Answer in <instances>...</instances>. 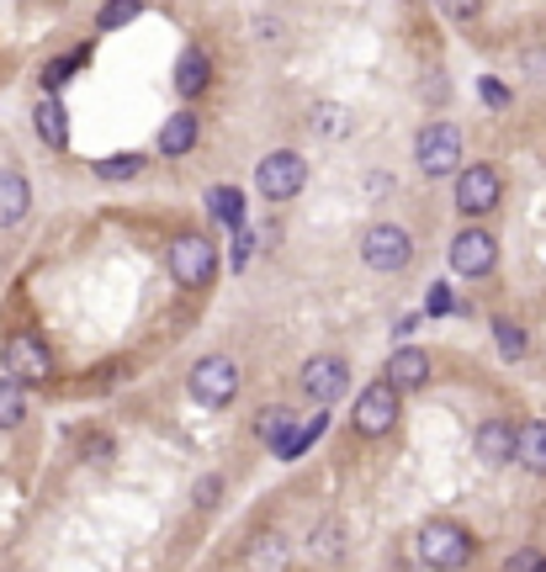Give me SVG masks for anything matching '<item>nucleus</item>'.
<instances>
[{
	"label": "nucleus",
	"mask_w": 546,
	"mask_h": 572,
	"mask_svg": "<svg viewBox=\"0 0 546 572\" xmlns=\"http://www.w3.org/2000/svg\"><path fill=\"white\" fill-rule=\"evenodd\" d=\"M398 424V393L387 382H372L361 398H356V430L361 435H387Z\"/></svg>",
	"instance_id": "obj_11"
},
{
	"label": "nucleus",
	"mask_w": 546,
	"mask_h": 572,
	"mask_svg": "<svg viewBox=\"0 0 546 572\" xmlns=\"http://www.w3.org/2000/svg\"><path fill=\"white\" fill-rule=\"evenodd\" d=\"M302 181H308V160L293 154V149L265 154L260 170H255V186H260V197H271V202H293L297 191H302Z\"/></svg>",
	"instance_id": "obj_3"
},
{
	"label": "nucleus",
	"mask_w": 546,
	"mask_h": 572,
	"mask_svg": "<svg viewBox=\"0 0 546 572\" xmlns=\"http://www.w3.org/2000/svg\"><path fill=\"white\" fill-rule=\"evenodd\" d=\"M499 197H505V181H499V170H494V164H467L462 175H457V207H462L467 217L494 212Z\"/></svg>",
	"instance_id": "obj_6"
},
{
	"label": "nucleus",
	"mask_w": 546,
	"mask_h": 572,
	"mask_svg": "<svg viewBox=\"0 0 546 572\" xmlns=\"http://www.w3.org/2000/svg\"><path fill=\"white\" fill-rule=\"evenodd\" d=\"M477 96H483V101H488L494 112H505V107H509V90H505L499 80H483V85H477Z\"/></svg>",
	"instance_id": "obj_30"
},
{
	"label": "nucleus",
	"mask_w": 546,
	"mask_h": 572,
	"mask_svg": "<svg viewBox=\"0 0 546 572\" xmlns=\"http://www.w3.org/2000/svg\"><path fill=\"white\" fill-rule=\"evenodd\" d=\"M313 127H319L324 138H339V133H345V112H339V107H319V117H313Z\"/></svg>",
	"instance_id": "obj_27"
},
{
	"label": "nucleus",
	"mask_w": 546,
	"mask_h": 572,
	"mask_svg": "<svg viewBox=\"0 0 546 572\" xmlns=\"http://www.w3.org/2000/svg\"><path fill=\"white\" fill-rule=\"evenodd\" d=\"M420 562L435 572H462L472 562V535L451 520H430L420 531Z\"/></svg>",
	"instance_id": "obj_1"
},
{
	"label": "nucleus",
	"mask_w": 546,
	"mask_h": 572,
	"mask_svg": "<svg viewBox=\"0 0 546 572\" xmlns=\"http://www.w3.org/2000/svg\"><path fill=\"white\" fill-rule=\"evenodd\" d=\"M424 382H430V356L424 350H398L387 361V387L393 393H420Z\"/></svg>",
	"instance_id": "obj_14"
},
{
	"label": "nucleus",
	"mask_w": 546,
	"mask_h": 572,
	"mask_svg": "<svg viewBox=\"0 0 546 572\" xmlns=\"http://www.w3.org/2000/svg\"><path fill=\"white\" fill-rule=\"evenodd\" d=\"M409 254H414V245H409V234H404L398 223H377V228L361 239V260H367L372 271H404Z\"/></svg>",
	"instance_id": "obj_9"
},
{
	"label": "nucleus",
	"mask_w": 546,
	"mask_h": 572,
	"mask_svg": "<svg viewBox=\"0 0 546 572\" xmlns=\"http://www.w3.org/2000/svg\"><path fill=\"white\" fill-rule=\"evenodd\" d=\"M133 16H138V0H107V5H101V16H96V27H101V33H112V27H127Z\"/></svg>",
	"instance_id": "obj_24"
},
{
	"label": "nucleus",
	"mask_w": 546,
	"mask_h": 572,
	"mask_svg": "<svg viewBox=\"0 0 546 572\" xmlns=\"http://www.w3.org/2000/svg\"><path fill=\"white\" fill-rule=\"evenodd\" d=\"M197 503H218V477H208V483H197Z\"/></svg>",
	"instance_id": "obj_34"
},
{
	"label": "nucleus",
	"mask_w": 546,
	"mask_h": 572,
	"mask_svg": "<svg viewBox=\"0 0 546 572\" xmlns=\"http://www.w3.org/2000/svg\"><path fill=\"white\" fill-rule=\"evenodd\" d=\"M144 170V160L138 154H112V160H96V175L101 181H133Z\"/></svg>",
	"instance_id": "obj_23"
},
{
	"label": "nucleus",
	"mask_w": 546,
	"mask_h": 572,
	"mask_svg": "<svg viewBox=\"0 0 546 572\" xmlns=\"http://www.w3.org/2000/svg\"><path fill=\"white\" fill-rule=\"evenodd\" d=\"M0 361L11 371V382H48L53 376V356H48V345H42L38 334H11L5 350H0Z\"/></svg>",
	"instance_id": "obj_7"
},
{
	"label": "nucleus",
	"mask_w": 546,
	"mask_h": 572,
	"mask_svg": "<svg viewBox=\"0 0 546 572\" xmlns=\"http://www.w3.org/2000/svg\"><path fill=\"white\" fill-rule=\"evenodd\" d=\"M250 254H255V239H250V228L239 223V228H234V271H245V265H250Z\"/></svg>",
	"instance_id": "obj_29"
},
{
	"label": "nucleus",
	"mask_w": 546,
	"mask_h": 572,
	"mask_svg": "<svg viewBox=\"0 0 546 572\" xmlns=\"http://www.w3.org/2000/svg\"><path fill=\"white\" fill-rule=\"evenodd\" d=\"M451 308H457V297H451L446 286H435V291H430V313H451Z\"/></svg>",
	"instance_id": "obj_32"
},
{
	"label": "nucleus",
	"mask_w": 546,
	"mask_h": 572,
	"mask_svg": "<svg viewBox=\"0 0 546 572\" xmlns=\"http://www.w3.org/2000/svg\"><path fill=\"white\" fill-rule=\"evenodd\" d=\"M234 393H239V371H234L228 356H202V361L191 366V398H197L202 409L234 403Z\"/></svg>",
	"instance_id": "obj_4"
},
{
	"label": "nucleus",
	"mask_w": 546,
	"mask_h": 572,
	"mask_svg": "<svg viewBox=\"0 0 546 572\" xmlns=\"http://www.w3.org/2000/svg\"><path fill=\"white\" fill-rule=\"evenodd\" d=\"M33 117H38V138L48 144V149H64V144H70V123H64V107H59L53 96H42Z\"/></svg>",
	"instance_id": "obj_17"
},
{
	"label": "nucleus",
	"mask_w": 546,
	"mask_h": 572,
	"mask_svg": "<svg viewBox=\"0 0 546 572\" xmlns=\"http://www.w3.org/2000/svg\"><path fill=\"white\" fill-rule=\"evenodd\" d=\"M514 461L531 467V472H546V424L542 419H531V424L514 430Z\"/></svg>",
	"instance_id": "obj_16"
},
{
	"label": "nucleus",
	"mask_w": 546,
	"mask_h": 572,
	"mask_svg": "<svg viewBox=\"0 0 546 572\" xmlns=\"http://www.w3.org/2000/svg\"><path fill=\"white\" fill-rule=\"evenodd\" d=\"M212 80V64H208V53H181V64H175V90L181 96H197V90H208Z\"/></svg>",
	"instance_id": "obj_18"
},
{
	"label": "nucleus",
	"mask_w": 546,
	"mask_h": 572,
	"mask_svg": "<svg viewBox=\"0 0 546 572\" xmlns=\"http://www.w3.org/2000/svg\"><path fill=\"white\" fill-rule=\"evenodd\" d=\"M477 461L483 467H505V461H514V424H505V419H488L483 430H477Z\"/></svg>",
	"instance_id": "obj_13"
},
{
	"label": "nucleus",
	"mask_w": 546,
	"mask_h": 572,
	"mask_svg": "<svg viewBox=\"0 0 546 572\" xmlns=\"http://www.w3.org/2000/svg\"><path fill=\"white\" fill-rule=\"evenodd\" d=\"M536 568H542V551H514L505 572H536Z\"/></svg>",
	"instance_id": "obj_31"
},
{
	"label": "nucleus",
	"mask_w": 546,
	"mask_h": 572,
	"mask_svg": "<svg viewBox=\"0 0 546 572\" xmlns=\"http://www.w3.org/2000/svg\"><path fill=\"white\" fill-rule=\"evenodd\" d=\"M435 5H440L451 22H472V16L483 11V0H435Z\"/></svg>",
	"instance_id": "obj_28"
},
{
	"label": "nucleus",
	"mask_w": 546,
	"mask_h": 572,
	"mask_svg": "<svg viewBox=\"0 0 546 572\" xmlns=\"http://www.w3.org/2000/svg\"><path fill=\"white\" fill-rule=\"evenodd\" d=\"M319 551H324V557H335V551H339V531H335V525H319Z\"/></svg>",
	"instance_id": "obj_33"
},
{
	"label": "nucleus",
	"mask_w": 546,
	"mask_h": 572,
	"mask_svg": "<svg viewBox=\"0 0 546 572\" xmlns=\"http://www.w3.org/2000/svg\"><path fill=\"white\" fill-rule=\"evenodd\" d=\"M536 572H546V557H542V568H536Z\"/></svg>",
	"instance_id": "obj_35"
},
{
	"label": "nucleus",
	"mask_w": 546,
	"mask_h": 572,
	"mask_svg": "<svg viewBox=\"0 0 546 572\" xmlns=\"http://www.w3.org/2000/svg\"><path fill=\"white\" fill-rule=\"evenodd\" d=\"M208 207H212V217H218V223H228V228H239V223H245V197H239L234 186H218V191L208 197Z\"/></svg>",
	"instance_id": "obj_22"
},
{
	"label": "nucleus",
	"mask_w": 546,
	"mask_h": 572,
	"mask_svg": "<svg viewBox=\"0 0 546 572\" xmlns=\"http://www.w3.org/2000/svg\"><path fill=\"white\" fill-rule=\"evenodd\" d=\"M27 419V398H22V382L0 376V430H16Z\"/></svg>",
	"instance_id": "obj_20"
},
{
	"label": "nucleus",
	"mask_w": 546,
	"mask_h": 572,
	"mask_svg": "<svg viewBox=\"0 0 546 572\" xmlns=\"http://www.w3.org/2000/svg\"><path fill=\"white\" fill-rule=\"evenodd\" d=\"M499 265V239L488 228H462L451 239V271L457 276H488Z\"/></svg>",
	"instance_id": "obj_8"
},
{
	"label": "nucleus",
	"mask_w": 546,
	"mask_h": 572,
	"mask_svg": "<svg viewBox=\"0 0 546 572\" xmlns=\"http://www.w3.org/2000/svg\"><path fill=\"white\" fill-rule=\"evenodd\" d=\"M287 568V540L282 535H260L250 551V572H282Z\"/></svg>",
	"instance_id": "obj_19"
},
{
	"label": "nucleus",
	"mask_w": 546,
	"mask_h": 572,
	"mask_svg": "<svg viewBox=\"0 0 546 572\" xmlns=\"http://www.w3.org/2000/svg\"><path fill=\"white\" fill-rule=\"evenodd\" d=\"M255 430H260V440H265V446L276 450V446H282V440H287V435L297 430V419H293V409H265Z\"/></svg>",
	"instance_id": "obj_21"
},
{
	"label": "nucleus",
	"mask_w": 546,
	"mask_h": 572,
	"mask_svg": "<svg viewBox=\"0 0 546 572\" xmlns=\"http://www.w3.org/2000/svg\"><path fill=\"white\" fill-rule=\"evenodd\" d=\"M494 339H499V350H505L509 361H520V356H525V334H520V324L499 319V324H494Z\"/></svg>",
	"instance_id": "obj_25"
},
{
	"label": "nucleus",
	"mask_w": 546,
	"mask_h": 572,
	"mask_svg": "<svg viewBox=\"0 0 546 572\" xmlns=\"http://www.w3.org/2000/svg\"><path fill=\"white\" fill-rule=\"evenodd\" d=\"M33 207V186L22 170H0V228H16Z\"/></svg>",
	"instance_id": "obj_12"
},
{
	"label": "nucleus",
	"mask_w": 546,
	"mask_h": 572,
	"mask_svg": "<svg viewBox=\"0 0 546 572\" xmlns=\"http://www.w3.org/2000/svg\"><path fill=\"white\" fill-rule=\"evenodd\" d=\"M80 64H85V53H75V59H53V64L42 70V85H48V90H59V85L70 80V75L80 70Z\"/></svg>",
	"instance_id": "obj_26"
},
{
	"label": "nucleus",
	"mask_w": 546,
	"mask_h": 572,
	"mask_svg": "<svg viewBox=\"0 0 546 572\" xmlns=\"http://www.w3.org/2000/svg\"><path fill=\"white\" fill-rule=\"evenodd\" d=\"M345 387H350V366H345L339 356H313V361L302 366V393H308L313 403H324V409L335 403Z\"/></svg>",
	"instance_id": "obj_10"
},
{
	"label": "nucleus",
	"mask_w": 546,
	"mask_h": 572,
	"mask_svg": "<svg viewBox=\"0 0 546 572\" xmlns=\"http://www.w3.org/2000/svg\"><path fill=\"white\" fill-rule=\"evenodd\" d=\"M212 271H218V254H212V239L202 234H181L170 245V276L181 286H208Z\"/></svg>",
	"instance_id": "obj_5"
},
{
	"label": "nucleus",
	"mask_w": 546,
	"mask_h": 572,
	"mask_svg": "<svg viewBox=\"0 0 546 572\" xmlns=\"http://www.w3.org/2000/svg\"><path fill=\"white\" fill-rule=\"evenodd\" d=\"M457 160H462V133H457V123L420 127V138H414V164H420L424 175H457Z\"/></svg>",
	"instance_id": "obj_2"
},
{
	"label": "nucleus",
	"mask_w": 546,
	"mask_h": 572,
	"mask_svg": "<svg viewBox=\"0 0 546 572\" xmlns=\"http://www.w3.org/2000/svg\"><path fill=\"white\" fill-rule=\"evenodd\" d=\"M197 138H202L197 117H191V112H175V117H165V127H160V154H165V160H181V154L197 149Z\"/></svg>",
	"instance_id": "obj_15"
}]
</instances>
